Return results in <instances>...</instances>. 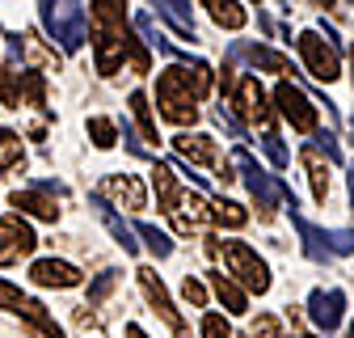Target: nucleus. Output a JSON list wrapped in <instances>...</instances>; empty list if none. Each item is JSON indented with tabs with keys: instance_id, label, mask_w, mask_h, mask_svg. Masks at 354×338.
I'll use <instances>...</instances> for the list:
<instances>
[{
	"instance_id": "1",
	"label": "nucleus",
	"mask_w": 354,
	"mask_h": 338,
	"mask_svg": "<svg viewBox=\"0 0 354 338\" xmlns=\"http://www.w3.org/2000/svg\"><path fill=\"white\" fill-rule=\"evenodd\" d=\"M93 38H97V72L114 76L122 60H131L136 72H148V51L131 38L127 21V0H93Z\"/></svg>"
},
{
	"instance_id": "2",
	"label": "nucleus",
	"mask_w": 354,
	"mask_h": 338,
	"mask_svg": "<svg viewBox=\"0 0 354 338\" xmlns=\"http://www.w3.org/2000/svg\"><path fill=\"white\" fill-rule=\"evenodd\" d=\"M211 254L224 258V275L236 279L245 292H270V267L257 258V249H249L245 241H211Z\"/></svg>"
},
{
	"instance_id": "3",
	"label": "nucleus",
	"mask_w": 354,
	"mask_h": 338,
	"mask_svg": "<svg viewBox=\"0 0 354 338\" xmlns=\"http://www.w3.org/2000/svg\"><path fill=\"white\" fill-rule=\"evenodd\" d=\"M38 13L47 34L59 42L64 51H80L88 38V21H84V5L80 0H38Z\"/></svg>"
},
{
	"instance_id": "4",
	"label": "nucleus",
	"mask_w": 354,
	"mask_h": 338,
	"mask_svg": "<svg viewBox=\"0 0 354 338\" xmlns=\"http://www.w3.org/2000/svg\"><path fill=\"white\" fill-rule=\"evenodd\" d=\"M198 102H203V98L190 89L182 64L160 72V80H156V106H160V114H165L169 123H182V127L194 123V118H198Z\"/></svg>"
},
{
	"instance_id": "5",
	"label": "nucleus",
	"mask_w": 354,
	"mask_h": 338,
	"mask_svg": "<svg viewBox=\"0 0 354 338\" xmlns=\"http://www.w3.org/2000/svg\"><path fill=\"white\" fill-rule=\"evenodd\" d=\"M232 165L245 174V186H249V195H253V203H257V211H261V220H270L283 203H287V207H295L291 190H287L283 182H274V178L266 174V169H261L245 148H236V152H232Z\"/></svg>"
},
{
	"instance_id": "6",
	"label": "nucleus",
	"mask_w": 354,
	"mask_h": 338,
	"mask_svg": "<svg viewBox=\"0 0 354 338\" xmlns=\"http://www.w3.org/2000/svg\"><path fill=\"white\" fill-rule=\"evenodd\" d=\"M299 55H304L308 72H313L321 84L337 80V72H342V60H337V42H333V34L304 30V34H299Z\"/></svg>"
},
{
	"instance_id": "7",
	"label": "nucleus",
	"mask_w": 354,
	"mask_h": 338,
	"mask_svg": "<svg viewBox=\"0 0 354 338\" xmlns=\"http://www.w3.org/2000/svg\"><path fill=\"white\" fill-rule=\"evenodd\" d=\"M232 102H236V110L253 123V127H261V136H266V144L270 140H279V132H274V118H270V106H266V89L253 80V76H236L232 80Z\"/></svg>"
},
{
	"instance_id": "8",
	"label": "nucleus",
	"mask_w": 354,
	"mask_h": 338,
	"mask_svg": "<svg viewBox=\"0 0 354 338\" xmlns=\"http://www.w3.org/2000/svg\"><path fill=\"white\" fill-rule=\"evenodd\" d=\"M274 102H279V110H283V118L295 127V132H317V106H313V98H308L299 84H291V80H279L274 84Z\"/></svg>"
},
{
	"instance_id": "9",
	"label": "nucleus",
	"mask_w": 354,
	"mask_h": 338,
	"mask_svg": "<svg viewBox=\"0 0 354 338\" xmlns=\"http://www.w3.org/2000/svg\"><path fill=\"white\" fill-rule=\"evenodd\" d=\"M34 245H38V237L21 220V211H17V216H0V267L21 263L26 254H34Z\"/></svg>"
},
{
	"instance_id": "10",
	"label": "nucleus",
	"mask_w": 354,
	"mask_h": 338,
	"mask_svg": "<svg viewBox=\"0 0 354 338\" xmlns=\"http://www.w3.org/2000/svg\"><path fill=\"white\" fill-rule=\"evenodd\" d=\"M136 279H140V287H144V296H148V305L160 313V321H165L173 334H182V330H186V321L177 317V309H173V301H169V292H165L160 275H156L152 267H140V271H136Z\"/></svg>"
},
{
	"instance_id": "11",
	"label": "nucleus",
	"mask_w": 354,
	"mask_h": 338,
	"mask_svg": "<svg viewBox=\"0 0 354 338\" xmlns=\"http://www.w3.org/2000/svg\"><path fill=\"white\" fill-rule=\"evenodd\" d=\"M97 199H110L114 207H122V211H140L144 207V182L140 178H131V174H110L102 186H97Z\"/></svg>"
},
{
	"instance_id": "12",
	"label": "nucleus",
	"mask_w": 354,
	"mask_h": 338,
	"mask_svg": "<svg viewBox=\"0 0 354 338\" xmlns=\"http://www.w3.org/2000/svg\"><path fill=\"white\" fill-rule=\"evenodd\" d=\"M169 216H173V229H177V233H203V229L211 224V203H207L203 195L182 190V199H177V207L169 211Z\"/></svg>"
},
{
	"instance_id": "13",
	"label": "nucleus",
	"mask_w": 354,
	"mask_h": 338,
	"mask_svg": "<svg viewBox=\"0 0 354 338\" xmlns=\"http://www.w3.org/2000/svg\"><path fill=\"white\" fill-rule=\"evenodd\" d=\"M173 148H177V157L190 161V165H207V169L228 165V161H219V144L211 136H203V132H182V136L173 140Z\"/></svg>"
},
{
	"instance_id": "14",
	"label": "nucleus",
	"mask_w": 354,
	"mask_h": 338,
	"mask_svg": "<svg viewBox=\"0 0 354 338\" xmlns=\"http://www.w3.org/2000/svg\"><path fill=\"white\" fill-rule=\"evenodd\" d=\"M342 309H346V296H342V292H325V287H317L313 296H308V317H313L325 334L342 326Z\"/></svg>"
},
{
	"instance_id": "15",
	"label": "nucleus",
	"mask_w": 354,
	"mask_h": 338,
	"mask_svg": "<svg viewBox=\"0 0 354 338\" xmlns=\"http://www.w3.org/2000/svg\"><path fill=\"white\" fill-rule=\"evenodd\" d=\"M30 279L38 287H76L80 283V271L72 263H64V258H38L30 267Z\"/></svg>"
},
{
	"instance_id": "16",
	"label": "nucleus",
	"mask_w": 354,
	"mask_h": 338,
	"mask_svg": "<svg viewBox=\"0 0 354 338\" xmlns=\"http://www.w3.org/2000/svg\"><path fill=\"white\" fill-rule=\"evenodd\" d=\"M9 203H13L17 211H26V216H34V220H51V224L59 220L55 199H51V195H42V190H13Z\"/></svg>"
},
{
	"instance_id": "17",
	"label": "nucleus",
	"mask_w": 354,
	"mask_h": 338,
	"mask_svg": "<svg viewBox=\"0 0 354 338\" xmlns=\"http://www.w3.org/2000/svg\"><path fill=\"white\" fill-rule=\"evenodd\" d=\"M291 220H295V229H299V237H304V249H308V258H313V263H325L329 258V233H321L317 224H308L304 216H299V211L291 207Z\"/></svg>"
},
{
	"instance_id": "18",
	"label": "nucleus",
	"mask_w": 354,
	"mask_h": 338,
	"mask_svg": "<svg viewBox=\"0 0 354 338\" xmlns=\"http://www.w3.org/2000/svg\"><path fill=\"white\" fill-rule=\"evenodd\" d=\"M299 161H304V169H308L313 195L325 203V199H329V157H321L317 148H304V152H299Z\"/></svg>"
},
{
	"instance_id": "19",
	"label": "nucleus",
	"mask_w": 354,
	"mask_h": 338,
	"mask_svg": "<svg viewBox=\"0 0 354 338\" xmlns=\"http://www.w3.org/2000/svg\"><path fill=\"white\" fill-rule=\"evenodd\" d=\"M236 60H249L253 68H266V72H287V55L270 51V47H253V42H236L232 47Z\"/></svg>"
},
{
	"instance_id": "20",
	"label": "nucleus",
	"mask_w": 354,
	"mask_h": 338,
	"mask_svg": "<svg viewBox=\"0 0 354 338\" xmlns=\"http://www.w3.org/2000/svg\"><path fill=\"white\" fill-rule=\"evenodd\" d=\"M152 182H156V199H160V211H173L177 199H182V186H177V174H173V165L156 161L152 165Z\"/></svg>"
},
{
	"instance_id": "21",
	"label": "nucleus",
	"mask_w": 354,
	"mask_h": 338,
	"mask_svg": "<svg viewBox=\"0 0 354 338\" xmlns=\"http://www.w3.org/2000/svg\"><path fill=\"white\" fill-rule=\"evenodd\" d=\"M152 5L169 17V26L182 38H194V9H190V0H152Z\"/></svg>"
},
{
	"instance_id": "22",
	"label": "nucleus",
	"mask_w": 354,
	"mask_h": 338,
	"mask_svg": "<svg viewBox=\"0 0 354 338\" xmlns=\"http://www.w3.org/2000/svg\"><path fill=\"white\" fill-rule=\"evenodd\" d=\"M211 287H215L219 301H224L228 313H249V296H245V287H241L236 279H228V275H211Z\"/></svg>"
},
{
	"instance_id": "23",
	"label": "nucleus",
	"mask_w": 354,
	"mask_h": 338,
	"mask_svg": "<svg viewBox=\"0 0 354 338\" xmlns=\"http://www.w3.org/2000/svg\"><path fill=\"white\" fill-rule=\"evenodd\" d=\"M17 313H21V317H26V321H30V326H34V330L42 334V338H64L59 321H55V317H51L47 309H42L38 301H21V309H17Z\"/></svg>"
},
{
	"instance_id": "24",
	"label": "nucleus",
	"mask_w": 354,
	"mask_h": 338,
	"mask_svg": "<svg viewBox=\"0 0 354 338\" xmlns=\"http://www.w3.org/2000/svg\"><path fill=\"white\" fill-rule=\"evenodd\" d=\"M93 203H97V216H102V224L110 229V237H114V241H118L127 254H136V233H131V229H127V224L114 216V211L106 207V199H97V195H93Z\"/></svg>"
},
{
	"instance_id": "25",
	"label": "nucleus",
	"mask_w": 354,
	"mask_h": 338,
	"mask_svg": "<svg viewBox=\"0 0 354 338\" xmlns=\"http://www.w3.org/2000/svg\"><path fill=\"white\" fill-rule=\"evenodd\" d=\"M203 5H207V13L224 26V30H241L245 26V9L236 5V0H203Z\"/></svg>"
},
{
	"instance_id": "26",
	"label": "nucleus",
	"mask_w": 354,
	"mask_h": 338,
	"mask_svg": "<svg viewBox=\"0 0 354 338\" xmlns=\"http://www.w3.org/2000/svg\"><path fill=\"white\" fill-rule=\"evenodd\" d=\"M17 47H26V55L38 64V72H59V55L42 47L38 34H21V38H17Z\"/></svg>"
},
{
	"instance_id": "27",
	"label": "nucleus",
	"mask_w": 354,
	"mask_h": 338,
	"mask_svg": "<svg viewBox=\"0 0 354 338\" xmlns=\"http://www.w3.org/2000/svg\"><path fill=\"white\" fill-rule=\"evenodd\" d=\"M211 220L224 224V229H241V224L249 220V211H245L241 203H232V199H215V203H211Z\"/></svg>"
},
{
	"instance_id": "28",
	"label": "nucleus",
	"mask_w": 354,
	"mask_h": 338,
	"mask_svg": "<svg viewBox=\"0 0 354 338\" xmlns=\"http://www.w3.org/2000/svg\"><path fill=\"white\" fill-rule=\"evenodd\" d=\"M26 165V148H21V140L13 136V132H5L0 127V174L5 169H21Z\"/></svg>"
},
{
	"instance_id": "29",
	"label": "nucleus",
	"mask_w": 354,
	"mask_h": 338,
	"mask_svg": "<svg viewBox=\"0 0 354 338\" xmlns=\"http://www.w3.org/2000/svg\"><path fill=\"white\" fill-rule=\"evenodd\" d=\"M131 114H136V123H140V136L156 144V123H152V110H148V94H140V89L131 94Z\"/></svg>"
},
{
	"instance_id": "30",
	"label": "nucleus",
	"mask_w": 354,
	"mask_h": 338,
	"mask_svg": "<svg viewBox=\"0 0 354 338\" xmlns=\"http://www.w3.org/2000/svg\"><path fill=\"white\" fill-rule=\"evenodd\" d=\"M182 68H186V80H190V89H194L198 98H207V94H211V64L194 60V64H182Z\"/></svg>"
},
{
	"instance_id": "31",
	"label": "nucleus",
	"mask_w": 354,
	"mask_h": 338,
	"mask_svg": "<svg viewBox=\"0 0 354 338\" xmlns=\"http://www.w3.org/2000/svg\"><path fill=\"white\" fill-rule=\"evenodd\" d=\"M136 233H140V237L148 241V249L156 254V258H169V254H173V241H169V237H165V233H160L156 224H140Z\"/></svg>"
},
{
	"instance_id": "32",
	"label": "nucleus",
	"mask_w": 354,
	"mask_h": 338,
	"mask_svg": "<svg viewBox=\"0 0 354 338\" xmlns=\"http://www.w3.org/2000/svg\"><path fill=\"white\" fill-rule=\"evenodd\" d=\"M88 136H93V144H97V148H114L118 127H114L110 118H88Z\"/></svg>"
},
{
	"instance_id": "33",
	"label": "nucleus",
	"mask_w": 354,
	"mask_h": 338,
	"mask_svg": "<svg viewBox=\"0 0 354 338\" xmlns=\"http://www.w3.org/2000/svg\"><path fill=\"white\" fill-rule=\"evenodd\" d=\"M21 301H26V296H21V287H17V283H9V279H0V309L17 313V309H21Z\"/></svg>"
},
{
	"instance_id": "34",
	"label": "nucleus",
	"mask_w": 354,
	"mask_h": 338,
	"mask_svg": "<svg viewBox=\"0 0 354 338\" xmlns=\"http://www.w3.org/2000/svg\"><path fill=\"white\" fill-rule=\"evenodd\" d=\"M182 296H186V305H194V309H203V305H207V287H203L198 279H190V275L182 279Z\"/></svg>"
},
{
	"instance_id": "35",
	"label": "nucleus",
	"mask_w": 354,
	"mask_h": 338,
	"mask_svg": "<svg viewBox=\"0 0 354 338\" xmlns=\"http://www.w3.org/2000/svg\"><path fill=\"white\" fill-rule=\"evenodd\" d=\"M203 338H232V330H228V321L219 313H207L203 317Z\"/></svg>"
},
{
	"instance_id": "36",
	"label": "nucleus",
	"mask_w": 354,
	"mask_h": 338,
	"mask_svg": "<svg viewBox=\"0 0 354 338\" xmlns=\"http://www.w3.org/2000/svg\"><path fill=\"white\" fill-rule=\"evenodd\" d=\"M215 118H219V127H224V132H228L232 140H245V127L228 114V106H219V110H215Z\"/></svg>"
},
{
	"instance_id": "37",
	"label": "nucleus",
	"mask_w": 354,
	"mask_h": 338,
	"mask_svg": "<svg viewBox=\"0 0 354 338\" xmlns=\"http://www.w3.org/2000/svg\"><path fill=\"white\" fill-rule=\"evenodd\" d=\"M110 287H114V271H106V275H102L93 287H88V305H97V301H102V296H106Z\"/></svg>"
},
{
	"instance_id": "38",
	"label": "nucleus",
	"mask_w": 354,
	"mask_h": 338,
	"mask_svg": "<svg viewBox=\"0 0 354 338\" xmlns=\"http://www.w3.org/2000/svg\"><path fill=\"white\" fill-rule=\"evenodd\" d=\"M329 249L333 254H354V233H329Z\"/></svg>"
},
{
	"instance_id": "39",
	"label": "nucleus",
	"mask_w": 354,
	"mask_h": 338,
	"mask_svg": "<svg viewBox=\"0 0 354 338\" xmlns=\"http://www.w3.org/2000/svg\"><path fill=\"white\" fill-rule=\"evenodd\" d=\"M249 338H279V321H274V317H261V321L249 330Z\"/></svg>"
},
{
	"instance_id": "40",
	"label": "nucleus",
	"mask_w": 354,
	"mask_h": 338,
	"mask_svg": "<svg viewBox=\"0 0 354 338\" xmlns=\"http://www.w3.org/2000/svg\"><path fill=\"white\" fill-rule=\"evenodd\" d=\"M127 338H148V334H144L140 326H127Z\"/></svg>"
},
{
	"instance_id": "41",
	"label": "nucleus",
	"mask_w": 354,
	"mask_h": 338,
	"mask_svg": "<svg viewBox=\"0 0 354 338\" xmlns=\"http://www.w3.org/2000/svg\"><path fill=\"white\" fill-rule=\"evenodd\" d=\"M346 338H354V321H350V330H346Z\"/></svg>"
},
{
	"instance_id": "42",
	"label": "nucleus",
	"mask_w": 354,
	"mask_h": 338,
	"mask_svg": "<svg viewBox=\"0 0 354 338\" xmlns=\"http://www.w3.org/2000/svg\"><path fill=\"white\" fill-rule=\"evenodd\" d=\"M350 195H354V174H350Z\"/></svg>"
},
{
	"instance_id": "43",
	"label": "nucleus",
	"mask_w": 354,
	"mask_h": 338,
	"mask_svg": "<svg viewBox=\"0 0 354 338\" xmlns=\"http://www.w3.org/2000/svg\"><path fill=\"white\" fill-rule=\"evenodd\" d=\"M350 132H354V118H350Z\"/></svg>"
},
{
	"instance_id": "44",
	"label": "nucleus",
	"mask_w": 354,
	"mask_h": 338,
	"mask_svg": "<svg viewBox=\"0 0 354 338\" xmlns=\"http://www.w3.org/2000/svg\"><path fill=\"white\" fill-rule=\"evenodd\" d=\"M299 338H313V334H299Z\"/></svg>"
},
{
	"instance_id": "45",
	"label": "nucleus",
	"mask_w": 354,
	"mask_h": 338,
	"mask_svg": "<svg viewBox=\"0 0 354 338\" xmlns=\"http://www.w3.org/2000/svg\"><path fill=\"white\" fill-rule=\"evenodd\" d=\"M350 5H354V0H350Z\"/></svg>"
}]
</instances>
